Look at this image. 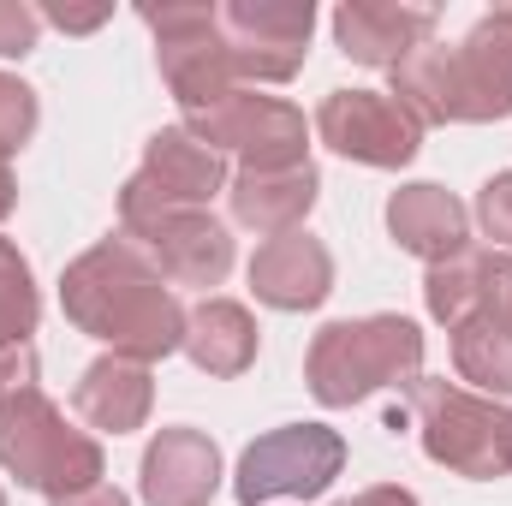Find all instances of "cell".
I'll use <instances>...</instances> for the list:
<instances>
[{
    "label": "cell",
    "instance_id": "5b68a950",
    "mask_svg": "<svg viewBox=\"0 0 512 506\" xmlns=\"http://www.w3.org/2000/svg\"><path fill=\"white\" fill-rule=\"evenodd\" d=\"M120 233L161 268L167 286H221L233 274V233L209 209L167 203L143 173L120 185Z\"/></svg>",
    "mask_w": 512,
    "mask_h": 506
},
{
    "label": "cell",
    "instance_id": "6da1fadb",
    "mask_svg": "<svg viewBox=\"0 0 512 506\" xmlns=\"http://www.w3.org/2000/svg\"><path fill=\"white\" fill-rule=\"evenodd\" d=\"M60 310L78 334L102 340L114 358H131V364H161L185 346V304L126 233L66 262Z\"/></svg>",
    "mask_w": 512,
    "mask_h": 506
},
{
    "label": "cell",
    "instance_id": "f546056e",
    "mask_svg": "<svg viewBox=\"0 0 512 506\" xmlns=\"http://www.w3.org/2000/svg\"><path fill=\"white\" fill-rule=\"evenodd\" d=\"M54 506H131L114 483H96V489H78V495H66V501H54Z\"/></svg>",
    "mask_w": 512,
    "mask_h": 506
},
{
    "label": "cell",
    "instance_id": "7a4b0ae2",
    "mask_svg": "<svg viewBox=\"0 0 512 506\" xmlns=\"http://www.w3.org/2000/svg\"><path fill=\"white\" fill-rule=\"evenodd\" d=\"M417 376H423V328L411 316L328 322V328H316V340L304 352V381H310L316 405H328V411H346L382 387L411 393Z\"/></svg>",
    "mask_w": 512,
    "mask_h": 506
},
{
    "label": "cell",
    "instance_id": "52a82bcc",
    "mask_svg": "<svg viewBox=\"0 0 512 506\" xmlns=\"http://www.w3.org/2000/svg\"><path fill=\"white\" fill-rule=\"evenodd\" d=\"M346 471V441L328 423H286L256 435L233 471V501L262 506V501H316L328 495V483Z\"/></svg>",
    "mask_w": 512,
    "mask_h": 506
},
{
    "label": "cell",
    "instance_id": "3957f363",
    "mask_svg": "<svg viewBox=\"0 0 512 506\" xmlns=\"http://www.w3.org/2000/svg\"><path fill=\"white\" fill-rule=\"evenodd\" d=\"M0 471L18 477V489L66 501L78 489H96L108 477V459L102 441L90 429H72L42 387H18L0 393Z\"/></svg>",
    "mask_w": 512,
    "mask_h": 506
},
{
    "label": "cell",
    "instance_id": "484cf974",
    "mask_svg": "<svg viewBox=\"0 0 512 506\" xmlns=\"http://www.w3.org/2000/svg\"><path fill=\"white\" fill-rule=\"evenodd\" d=\"M42 36V12L24 0H0V60H24Z\"/></svg>",
    "mask_w": 512,
    "mask_h": 506
},
{
    "label": "cell",
    "instance_id": "4dcf8cb0",
    "mask_svg": "<svg viewBox=\"0 0 512 506\" xmlns=\"http://www.w3.org/2000/svg\"><path fill=\"white\" fill-rule=\"evenodd\" d=\"M12 203H18V179H12V155L0 149V221L12 215Z\"/></svg>",
    "mask_w": 512,
    "mask_h": 506
},
{
    "label": "cell",
    "instance_id": "44dd1931",
    "mask_svg": "<svg viewBox=\"0 0 512 506\" xmlns=\"http://www.w3.org/2000/svg\"><path fill=\"white\" fill-rule=\"evenodd\" d=\"M417 126H453L447 120V48L441 42H423V48H411L399 66H393V90H387Z\"/></svg>",
    "mask_w": 512,
    "mask_h": 506
},
{
    "label": "cell",
    "instance_id": "8fae6325",
    "mask_svg": "<svg viewBox=\"0 0 512 506\" xmlns=\"http://www.w3.org/2000/svg\"><path fill=\"white\" fill-rule=\"evenodd\" d=\"M512 114V6L483 12L459 48H447V120L489 126Z\"/></svg>",
    "mask_w": 512,
    "mask_h": 506
},
{
    "label": "cell",
    "instance_id": "5bb4252c",
    "mask_svg": "<svg viewBox=\"0 0 512 506\" xmlns=\"http://www.w3.org/2000/svg\"><path fill=\"white\" fill-rule=\"evenodd\" d=\"M322 197V173L316 161H298V167H239L227 179V209L245 233L262 239H280V233H298L304 215L316 209Z\"/></svg>",
    "mask_w": 512,
    "mask_h": 506
},
{
    "label": "cell",
    "instance_id": "ba28073f",
    "mask_svg": "<svg viewBox=\"0 0 512 506\" xmlns=\"http://www.w3.org/2000/svg\"><path fill=\"white\" fill-rule=\"evenodd\" d=\"M185 131L209 143L215 155H239L245 167H298L310 161V126L286 96H256V90H227L221 102L185 114Z\"/></svg>",
    "mask_w": 512,
    "mask_h": 506
},
{
    "label": "cell",
    "instance_id": "d4e9b609",
    "mask_svg": "<svg viewBox=\"0 0 512 506\" xmlns=\"http://www.w3.org/2000/svg\"><path fill=\"white\" fill-rule=\"evenodd\" d=\"M477 227H483V239H495V251H512V167L495 173V179H483V191H477Z\"/></svg>",
    "mask_w": 512,
    "mask_h": 506
},
{
    "label": "cell",
    "instance_id": "f1b7e54d",
    "mask_svg": "<svg viewBox=\"0 0 512 506\" xmlns=\"http://www.w3.org/2000/svg\"><path fill=\"white\" fill-rule=\"evenodd\" d=\"M334 506H423L411 489H399V483H376V489H364V495H352V501H334Z\"/></svg>",
    "mask_w": 512,
    "mask_h": 506
},
{
    "label": "cell",
    "instance_id": "7402d4cb",
    "mask_svg": "<svg viewBox=\"0 0 512 506\" xmlns=\"http://www.w3.org/2000/svg\"><path fill=\"white\" fill-rule=\"evenodd\" d=\"M483 262H489L483 245H465L459 256H447V262H435V268L423 274V304H429V316H435L447 334L477 310V298H483Z\"/></svg>",
    "mask_w": 512,
    "mask_h": 506
},
{
    "label": "cell",
    "instance_id": "ffe728a7",
    "mask_svg": "<svg viewBox=\"0 0 512 506\" xmlns=\"http://www.w3.org/2000/svg\"><path fill=\"white\" fill-rule=\"evenodd\" d=\"M453 370L459 387L489 393V399H512V322L501 316H465L453 328Z\"/></svg>",
    "mask_w": 512,
    "mask_h": 506
},
{
    "label": "cell",
    "instance_id": "e0dca14e",
    "mask_svg": "<svg viewBox=\"0 0 512 506\" xmlns=\"http://www.w3.org/2000/svg\"><path fill=\"white\" fill-rule=\"evenodd\" d=\"M167 203L179 209H209L227 191V155H215L209 143H197L185 126H161L143 143V167H137Z\"/></svg>",
    "mask_w": 512,
    "mask_h": 506
},
{
    "label": "cell",
    "instance_id": "83f0119b",
    "mask_svg": "<svg viewBox=\"0 0 512 506\" xmlns=\"http://www.w3.org/2000/svg\"><path fill=\"white\" fill-rule=\"evenodd\" d=\"M48 24H60L66 36H84V30H96V24H108V12L114 6H66V0H48V6H36Z\"/></svg>",
    "mask_w": 512,
    "mask_h": 506
},
{
    "label": "cell",
    "instance_id": "ac0fdd59",
    "mask_svg": "<svg viewBox=\"0 0 512 506\" xmlns=\"http://www.w3.org/2000/svg\"><path fill=\"white\" fill-rule=\"evenodd\" d=\"M256 340H262V328H256V316L239 298H203V304L185 310V346L179 352L203 376L233 381L256 364Z\"/></svg>",
    "mask_w": 512,
    "mask_h": 506
},
{
    "label": "cell",
    "instance_id": "d6986e66",
    "mask_svg": "<svg viewBox=\"0 0 512 506\" xmlns=\"http://www.w3.org/2000/svg\"><path fill=\"white\" fill-rule=\"evenodd\" d=\"M149 405H155V381H149V364H131V358H96L78 387H72V411L102 429V435H131L149 423Z\"/></svg>",
    "mask_w": 512,
    "mask_h": 506
},
{
    "label": "cell",
    "instance_id": "9a60e30c",
    "mask_svg": "<svg viewBox=\"0 0 512 506\" xmlns=\"http://www.w3.org/2000/svg\"><path fill=\"white\" fill-rule=\"evenodd\" d=\"M251 292L268 310H316L328 304L334 292V256L316 233H280V239H262L251 256Z\"/></svg>",
    "mask_w": 512,
    "mask_h": 506
},
{
    "label": "cell",
    "instance_id": "2e32d148",
    "mask_svg": "<svg viewBox=\"0 0 512 506\" xmlns=\"http://www.w3.org/2000/svg\"><path fill=\"white\" fill-rule=\"evenodd\" d=\"M387 233H393L399 251L423 256L435 268V262H447V256H459L471 245V209L453 191H441L429 179H411L387 197Z\"/></svg>",
    "mask_w": 512,
    "mask_h": 506
},
{
    "label": "cell",
    "instance_id": "4316f807",
    "mask_svg": "<svg viewBox=\"0 0 512 506\" xmlns=\"http://www.w3.org/2000/svg\"><path fill=\"white\" fill-rule=\"evenodd\" d=\"M36 370H42V358H36V340H12V346H0V393L36 387Z\"/></svg>",
    "mask_w": 512,
    "mask_h": 506
},
{
    "label": "cell",
    "instance_id": "cb8c5ba5",
    "mask_svg": "<svg viewBox=\"0 0 512 506\" xmlns=\"http://www.w3.org/2000/svg\"><path fill=\"white\" fill-rule=\"evenodd\" d=\"M42 126V102H36V90L24 84V78H12V72H0V149L12 155V149H24L30 137Z\"/></svg>",
    "mask_w": 512,
    "mask_h": 506
},
{
    "label": "cell",
    "instance_id": "7c38bea8",
    "mask_svg": "<svg viewBox=\"0 0 512 506\" xmlns=\"http://www.w3.org/2000/svg\"><path fill=\"white\" fill-rule=\"evenodd\" d=\"M334 42L358 66H399L411 48L435 42V6L411 0H340L334 6Z\"/></svg>",
    "mask_w": 512,
    "mask_h": 506
},
{
    "label": "cell",
    "instance_id": "8992f818",
    "mask_svg": "<svg viewBox=\"0 0 512 506\" xmlns=\"http://www.w3.org/2000/svg\"><path fill=\"white\" fill-rule=\"evenodd\" d=\"M143 24L155 30V66H161V78H167V90L185 114L239 90L233 54H227V36H221V6L167 0V6H143Z\"/></svg>",
    "mask_w": 512,
    "mask_h": 506
},
{
    "label": "cell",
    "instance_id": "277c9868",
    "mask_svg": "<svg viewBox=\"0 0 512 506\" xmlns=\"http://www.w3.org/2000/svg\"><path fill=\"white\" fill-rule=\"evenodd\" d=\"M405 417L417 423V441L441 471L477 483L512 477V405L447 376H417L405 393Z\"/></svg>",
    "mask_w": 512,
    "mask_h": 506
},
{
    "label": "cell",
    "instance_id": "30bf717a",
    "mask_svg": "<svg viewBox=\"0 0 512 506\" xmlns=\"http://www.w3.org/2000/svg\"><path fill=\"white\" fill-rule=\"evenodd\" d=\"M316 137L358 167H405L423 149V126L387 90H328L316 108Z\"/></svg>",
    "mask_w": 512,
    "mask_h": 506
},
{
    "label": "cell",
    "instance_id": "4fadbf2b",
    "mask_svg": "<svg viewBox=\"0 0 512 506\" xmlns=\"http://www.w3.org/2000/svg\"><path fill=\"white\" fill-rule=\"evenodd\" d=\"M137 489L149 506H209L221 495V447L203 429H161L143 447Z\"/></svg>",
    "mask_w": 512,
    "mask_h": 506
},
{
    "label": "cell",
    "instance_id": "1f68e13d",
    "mask_svg": "<svg viewBox=\"0 0 512 506\" xmlns=\"http://www.w3.org/2000/svg\"><path fill=\"white\" fill-rule=\"evenodd\" d=\"M0 506H6V489H0Z\"/></svg>",
    "mask_w": 512,
    "mask_h": 506
},
{
    "label": "cell",
    "instance_id": "603a6c76",
    "mask_svg": "<svg viewBox=\"0 0 512 506\" xmlns=\"http://www.w3.org/2000/svg\"><path fill=\"white\" fill-rule=\"evenodd\" d=\"M42 322V292H36V274L30 262L18 256L12 239H0V346L12 340H30Z\"/></svg>",
    "mask_w": 512,
    "mask_h": 506
},
{
    "label": "cell",
    "instance_id": "9c48e42d",
    "mask_svg": "<svg viewBox=\"0 0 512 506\" xmlns=\"http://www.w3.org/2000/svg\"><path fill=\"white\" fill-rule=\"evenodd\" d=\"M310 30H316L310 0H227L221 6V36L245 90L298 78L310 54Z\"/></svg>",
    "mask_w": 512,
    "mask_h": 506
}]
</instances>
